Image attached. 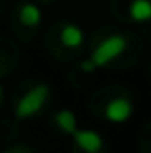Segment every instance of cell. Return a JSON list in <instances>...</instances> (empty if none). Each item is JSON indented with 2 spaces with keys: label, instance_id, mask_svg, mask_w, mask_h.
<instances>
[{
  "label": "cell",
  "instance_id": "obj_1",
  "mask_svg": "<svg viewBox=\"0 0 151 153\" xmlns=\"http://www.w3.org/2000/svg\"><path fill=\"white\" fill-rule=\"evenodd\" d=\"M126 49H128V39L120 33H114V35H109L107 39H103L95 47L89 60L95 68H103L107 64H110L113 60H116L118 56H122Z\"/></svg>",
  "mask_w": 151,
  "mask_h": 153
},
{
  "label": "cell",
  "instance_id": "obj_2",
  "mask_svg": "<svg viewBox=\"0 0 151 153\" xmlns=\"http://www.w3.org/2000/svg\"><path fill=\"white\" fill-rule=\"evenodd\" d=\"M49 95H50V87L47 85V83H37V85H33L27 93H23V97L16 105V116L21 118V120L35 116L45 107Z\"/></svg>",
  "mask_w": 151,
  "mask_h": 153
},
{
  "label": "cell",
  "instance_id": "obj_3",
  "mask_svg": "<svg viewBox=\"0 0 151 153\" xmlns=\"http://www.w3.org/2000/svg\"><path fill=\"white\" fill-rule=\"evenodd\" d=\"M134 114V105L126 97H114L105 107V118L113 124H124Z\"/></svg>",
  "mask_w": 151,
  "mask_h": 153
},
{
  "label": "cell",
  "instance_id": "obj_4",
  "mask_svg": "<svg viewBox=\"0 0 151 153\" xmlns=\"http://www.w3.org/2000/svg\"><path fill=\"white\" fill-rule=\"evenodd\" d=\"M72 140L76 142V146L85 153H99L103 149V146H105L101 134L95 130H81V128H78L72 134Z\"/></svg>",
  "mask_w": 151,
  "mask_h": 153
},
{
  "label": "cell",
  "instance_id": "obj_5",
  "mask_svg": "<svg viewBox=\"0 0 151 153\" xmlns=\"http://www.w3.org/2000/svg\"><path fill=\"white\" fill-rule=\"evenodd\" d=\"M60 43L66 49H79L83 45V29L76 23H66L60 29Z\"/></svg>",
  "mask_w": 151,
  "mask_h": 153
},
{
  "label": "cell",
  "instance_id": "obj_6",
  "mask_svg": "<svg viewBox=\"0 0 151 153\" xmlns=\"http://www.w3.org/2000/svg\"><path fill=\"white\" fill-rule=\"evenodd\" d=\"M128 14L136 23L151 22V0H132L128 6Z\"/></svg>",
  "mask_w": 151,
  "mask_h": 153
},
{
  "label": "cell",
  "instance_id": "obj_7",
  "mask_svg": "<svg viewBox=\"0 0 151 153\" xmlns=\"http://www.w3.org/2000/svg\"><path fill=\"white\" fill-rule=\"evenodd\" d=\"M41 19H43V12H41V8H39L37 4L27 2V4H23V6L19 8V22H21L23 25L35 27V25L41 23Z\"/></svg>",
  "mask_w": 151,
  "mask_h": 153
},
{
  "label": "cell",
  "instance_id": "obj_8",
  "mask_svg": "<svg viewBox=\"0 0 151 153\" xmlns=\"http://www.w3.org/2000/svg\"><path fill=\"white\" fill-rule=\"evenodd\" d=\"M54 122H56V126L68 136H72L74 132L78 130V118H76V114L72 111H68V108L58 111L56 114H54Z\"/></svg>",
  "mask_w": 151,
  "mask_h": 153
},
{
  "label": "cell",
  "instance_id": "obj_9",
  "mask_svg": "<svg viewBox=\"0 0 151 153\" xmlns=\"http://www.w3.org/2000/svg\"><path fill=\"white\" fill-rule=\"evenodd\" d=\"M79 68H81L83 72H93V70H95V66L91 64V60H89V58H87V60H83V62L79 64Z\"/></svg>",
  "mask_w": 151,
  "mask_h": 153
},
{
  "label": "cell",
  "instance_id": "obj_10",
  "mask_svg": "<svg viewBox=\"0 0 151 153\" xmlns=\"http://www.w3.org/2000/svg\"><path fill=\"white\" fill-rule=\"evenodd\" d=\"M6 153H31L27 147H10V149H6Z\"/></svg>",
  "mask_w": 151,
  "mask_h": 153
},
{
  "label": "cell",
  "instance_id": "obj_11",
  "mask_svg": "<svg viewBox=\"0 0 151 153\" xmlns=\"http://www.w3.org/2000/svg\"><path fill=\"white\" fill-rule=\"evenodd\" d=\"M2 95H4V89H2V85H0V99H2Z\"/></svg>",
  "mask_w": 151,
  "mask_h": 153
}]
</instances>
